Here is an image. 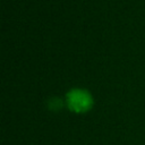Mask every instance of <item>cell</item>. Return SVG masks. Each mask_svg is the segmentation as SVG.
Instances as JSON below:
<instances>
[{
	"mask_svg": "<svg viewBox=\"0 0 145 145\" xmlns=\"http://www.w3.org/2000/svg\"><path fill=\"white\" fill-rule=\"evenodd\" d=\"M62 105H63V102L60 97H51L48 101V106L50 110H54V111L60 110L62 108Z\"/></svg>",
	"mask_w": 145,
	"mask_h": 145,
	"instance_id": "7a4b0ae2",
	"label": "cell"
},
{
	"mask_svg": "<svg viewBox=\"0 0 145 145\" xmlns=\"http://www.w3.org/2000/svg\"><path fill=\"white\" fill-rule=\"evenodd\" d=\"M66 103L71 111L83 113L92 108L93 97L84 88H71L66 94Z\"/></svg>",
	"mask_w": 145,
	"mask_h": 145,
	"instance_id": "6da1fadb",
	"label": "cell"
}]
</instances>
